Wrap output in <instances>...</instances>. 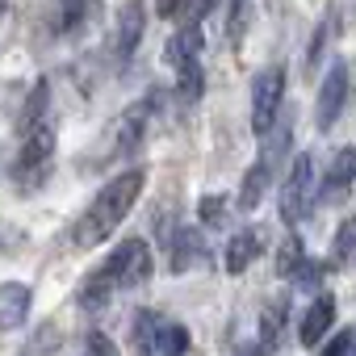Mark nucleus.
<instances>
[{"mask_svg": "<svg viewBox=\"0 0 356 356\" xmlns=\"http://www.w3.org/2000/svg\"><path fill=\"white\" fill-rule=\"evenodd\" d=\"M143 185H147V172H143V168H130V172L113 176L105 189H97L92 206L80 214L72 239H76L80 248H97V243H105V239L126 222V214L134 210V202L143 197Z\"/></svg>", "mask_w": 356, "mask_h": 356, "instance_id": "1", "label": "nucleus"}, {"mask_svg": "<svg viewBox=\"0 0 356 356\" xmlns=\"http://www.w3.org/2000/svg\"><path fill=\"white\" fill-rule=\"evenodd\" d=\"M147 277H151V248H147V239H122L105 256V264L92 277H84L76 302L88 306V310H101L118 289H138Z\"/></svg>", "mask_w": 356, "mask_h": 356, "instance_id": "2", "label": "nucleus"}, {"mask_svg": "<svg viewBox=\"0 0 356 356\" xmlns=\"http://www.w3.org/2000/svg\"><path fill=\"white\" fill-rule=\"evenodd\" d=\"M55 147H59V134L51 122H38L34 130H26L22 138V151L13 159V181L22 193H38L47 185V176L55 168Z\"/></svg>", "mask_w": 356, "mask_h": 356, "instance_id": "3", "label": "nucleus"}, {"mask_svg": "<svg viewBox=\"0 0 356 356\" xmlns=\"http://www.w3.org/2000/svg\"><path fill=\"white\" fill-rule=\"evenodd\" d=\"M310 206H314V159L293 155V163L285 172V185H281V218L293 227L310 214Z\"/></svg>", "mask_w": 356, "mask_h": 356, "instance_id": "4", "label": "nucleus"}, {"mask_svg": "<svg viewBox=\"0 0 356 356\" xmlns=\"http://www.w3.org/2000/svg\"><path fill=\"white\" fill-rule=\"evenodd\" d=\"M281 101H285V72H281V67H264V72L252 80V130H256L260 138L277 126Z\"/></svg>", "mask_w": 356, "mask_h": 356, "instance_id": "5", "label": "nucleus"}, {"mask_svg": "<svg viewBox=\"0 0 356 356\" xmlns=\"http://www.w3.org/2000/svg\"><path fill=\"white\" fill-rule=\"evenodd\" d=\"M343 101H348V67L335 59L331 72L323 76L318 101H314V122H318V130H331V126H335V118L343 113Z\"/></svg>", "mask_w": 356, "mask_h": 356, "instance_id": "6", "label": "nucleus"}, {"mask_svg": "<svg viewBox=\"0 0 356 356\" xmlns=\"http://www.w3.org/2000/svg\"><path fill=\"white\" fill-rule=\"evenodd\" d=\"M151 113H155V97H143V101H134V105L118 118V126H113V147H118V155L138 151V143L147 138Z\"/></svg>", "mask_w": 356, "mask_h": 356, "instance_id": "7", "label": "nucleus"}, {"mask_svg": "<svg viewBox=\"0 0 356 356\" xmlns=\"http://www.w3.org/2000/svg\"><path fill=\"white\" fill-rule=\"evenodd\" d=\"M352 181H356V147H339V151L331 155L327 172H323V193H318L323 206H339V202L348 197Z\"/></svg>", "mask_w": 356, "mask_h": 356, "instance_id": "8", "label": "nucleus"}, {"mask_svg": "<svg viewBox=\"0 0 356 356\" xmlns=\"http://www.w3.org/2000/svg\"><path fill=\"white\" fill-rule=\"evenodd\" d=\"M34 285L30 281H0V331H17L30 318Z\"/></svg>", "mask_w": 356, "mask_h": 356, "instance_id": "9", "label": "nucleus"}, {"mask_svg": "<svg viewBox=\"0 0 356 356\" xmlns=\"http://www.w3.org/2000/svg\"><path fill=\"white\" fill-rule=\"evenodd\" d=\"M143 30H147V5H143V0H126L122 13H118V34H113V51H118L122 63L134 55Z\"/></svg>", "mask_w": 356, "mask_h": 356, "instance_id": "10", "label": "nucleus"}, {"mask_svg": "<svg viewBox=\"0 0 356 356\" xmlns=\"http://www.w3.org/2000/svg\"><path fill=\"white\" fill-rule=\"evenodd\" d=\"M163 59L176 67V72H185V67H197L202 63V26L189 22L185 30H176L163 47Z\"/></svg>", "mask_w": 356, "mask_h": 356, "instance_id": "11", "label": "nucleus"}, {"mask_svg": "<svg viewBox=\"0 0 356 356\" xmlns=\"http://www.w3.org/2000/svg\"><path fill=\"white\" fill-rule=\"evenodd\" d=\"M331 327H335V298L323 293V298L310 302V310H306V318H302V327H298V339H302L306 348H318Z\"/></svg>", "mask_w": 356, "mask_h": 356, "instance_id": "12", "label": "nucleus"}, {"mask_svg": "<svg viewBox=\"0 0 356 356\" xmlns=\"http://www.w3.org/2000/svg\"><path fill=\"white\" fill-rule=\"evenodd\" d=\"M268 181H273V163H268V159H256V163L243 172V185H239V197H235V202H239V210H248V214H252V210L264 202Z\"/></svg>", "mask_w": 356, "mask_h": 356, "instance_id": "13", "label": "nucleus"}, {"mask_svg": "<svg viewBox=\"0 0 356 356\" xmlns=\"http://www.w3.org/2000/svg\"><path fill=\"white\" fill-rule=\"evenodd\" d=\"M206 264V243L197 231H176L172 239V273H189Z\"/></svg>", "mask_w": 356, "mask_h": 356, "instance_id": "14", "label": "nucleus"}, {"mask_svg": "<svg viewBox=\"0 0 356 356\" xmlns=\"http://www.w3.org/2000/svg\"><path fill=\"white\" fill-rule=\"evenodd\" d=\"M260 256V235H252V231H239L231 243H227V252H222V268L227 273H248L252 268V260Z\"/></svg>", "mask_w": 356, "mask_h": 356, "instance_id": "15", "label": "nucleus"}, {"mask_svg": "<svg viewBox=\"0 0 356 356\" xmlns=\"http://www.w3.org/2000/svg\"><path fill=\"white\" fill-rule=\"evenodd\" d=\"M285 310L289 302L285 298H273L260 314V352H277L281 348V327H285Z\"/></svg>", "mask_w": 356, "mask_h": 356, "instance_id": "16", "label": "nucleus"}, {"mask_svg": "<svg viewBox=\"0 0 356 356\" xmlns=\"http://www.w3.org/2000/svg\"><path fill=\"white\" fill-rule=\"evenodd\" d=\"M163 327H168V323H163L155 310H138V314H134V343H138L143 356H155V352H159Z\"/></svg>", "mask_w": 356, "mask_h": 356, "instance_id": "17", "label": "nucleus"}, {"mask_svg": "<svg viewBox=\"0 0 356 356\" xmlns=\"http://www.w3.org/2000/svg\"><path fill=\"white\" fill-rule=\"evenodd\" d=\"M97 13V0H59V13H55V30L59 34H76L88 26V17Z\"/></svg>", "mask_w": 356, "mask_h": 356, "instance_id": "18", "label": "nucleus"}, {"mask_svg": "<svg viewBox=\"0 0 356 356\" xmlns=\"http://www.w3.org/2000/svg\"><path fill=\"white\" fill-rule=\"evenodd\" d=\"M331 256H335V264H339V268H352V264H356V214H348V218L335 227Z\"/></svg>", "mask_w": 356, "mask_h": 356, "instance_id": "19", "label": "nucleus"}, {"mask_svg": "<svg viewBox=\"0 0 356 356\" xmlns=\"http://www.w3.org/2000/svg\"><path fill=\"white\" fill-rule=\"evenodd\" d=\"M59 339H63V335H59V327H55V323H42V327L26 339L22 356H55V352H59Z\"/></svg>", "mask_w": 356, "mask_h": 356, "instance_id": "20", "label": "nucleus"}, {"mask_svg": "<svg viewBox=\"0 0 356 356\" xmlns=\"http://www.w3.org/2000/svg\"><path fill=\"white\" fill-rule=\"evenodd\" d=\"M302 264H306V252H302V243H298V235H289V239L281 243V252H277V273L293 281Z\"/></svg>", "mask_w": 356, "mask_h": 356, "instance_id": "21", "label": "nucleus"}, {"mask_svg": "<svg viewBox=\"0 0 356 356\" xmlns=\"http://www.w3.org/2000/svg\"><path fill=\"white\" fill-rule=\"evenodd\" d=\"M42 109H47V80L34 84V92H30V101H26V109H22V130H34L38 122H47Z\"/></svg>", "mask_w": 356, "mask_h": 356, "instance_id": "22", "label": "nucleus"}, {"mask_svg": "<svg viewBox=\"0 0 356 356\" xmlns=\"http://www.w3.org/2000/svg\"><path fill=\"white\" fill-rule=\"evenodd\" d=\"M185 352H189V331L181 323H168L159 339V356H185Z\"/></svg>", "mask_w": 356, "mask_h": 356, "instance_id": "23", "label": "nucleus"}, {"mask_svg": "<svg viewBox=\"0 0 356 356\" xmlns=\"http://www.w3.org/2000/svg\"><path fill=\"white\" fill-rule=\"evenodd\" d=\"M197 218H202L206 227H222V222L231 218V206H227L222 197H214V193H206V197L197 202Z\"/></svg>", "mask_w": 356, "mask_h": 356, "instance_id": "24", "label": "nucleus"}, {"mask_svg": "<svg viewBox=\"0 0 356 356\" xmlns=\"http://www.w3.org/2000/svg\"><path fill=\"white\" fill-rule=\"evenodd\" d=\"M227 22H231V42H243V34H248V0H231Z\"/></svg>", "mask_w": 356, "mask_h": 356, "instance_id": "25", "label": "nucleus"}, {"mask_svg": "<svg viewBox=\"0 0 356 356\" xmlns=\"http://www.w3.org/2000/svg\"><path fill=\"white\" fill-rule=\"evenodd\" d=\"M327 22H318V30H314V38H310V51H306V72L314 76L318 72V59H323V47H327Z\"/></svg>", "mask_w": 356, "mask_h": 356, "instance_id": "26", "label": "nucleus"}, {"mask_svg": "<svg viewBox=\"0 0 356 356\" xmlns=\"http://www.w3.org/2000/svg\"><path fill=\"white\" fill-rule=\"evenodd\" d=\"M352 343H356V331H339L323 343V356H352Z\"/></svg>", "mask_w": 356, "mask_h": 356, "instance_id": "27", "label": "nucleus"}, {"mask_svg": "<svg viewBox=\"0 0 356 356\" xmlns=\"http://www.w3.org/2000/svg\"><path fill=\"white\" fill-rule=\"evenodd\" d=\"M84 356H118V348H113V339H109V335L92 331V335L84 339Z\"/></svg>", "mask_w": 356, "mask_h": 356, "instance_id": "28", "label": "nucleus"}, {"mask_svg": "<svg viewBox=\"0 0 356 356\" xmlns=\"http://www.w3.org/2000/svg\"><path fill=\"white\" fill-rule=\"evenodd\" d=\"M185 5H189V0H155V13H159V17H176Z\"/></svg>", "mask_w": 356, "mask_h": 356, "instance_id": "29", "label": "nucleus"}, {"mask_svg": "<svg viewBox=\"0 0 356 356\" xmlns=\"http://www.w3.org/2000/svg\"><path fill=\"white\" fill-rule=\"evenodd\" d=\"M235 356H260V343H248V348H239Z\"/></svg>", "mask_w": 356, "mask_h": 356, "instance_id": "30", "label": "nucleus"}, {"mask_svg": "<svg viewBox=\"0 0 356 356\" xmlns=\"http://www.w3.org/2000/svg\"><path fill=\"white\" fill-rule=\"evenodd\" d=\"M0 17H5V0H0Z\"/></svg>", "mask_w": 356, "mask_h": 356, "instance_id": "31", "label": "nucleus"}, {"mask_svg": "<svg viewBox=\"0 0 356 356\" xmlns=\"http://www.w3.org/2000/svg\"><path fill=\"white\" fill-rule=\"evenodd\" d=\"M352 356H356V343H352Z\"/></svg>", "mask_w": 356, "mask_h": 356, "instance_id": "32", "label": "nucleus"}]
</instances>
